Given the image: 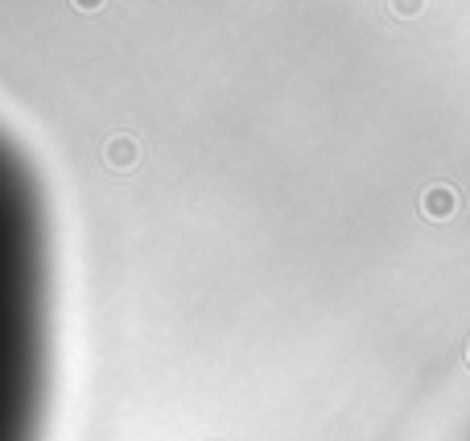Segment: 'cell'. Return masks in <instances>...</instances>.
Segmentation results:
<instances>
[{
	"label": "cell",
	"instance_id": "obj_1",
	"mask_svg": "<svg viewBox=\"0 0 470 441\" xmlns=\"http://www.w3.org/2000/svg\"><path fill=\"white\" fill-rule=\"evenodd\" d=\"M421 211L429 219H450L454 211H458V194H454V186H429L421 198Z\"/></svg>",
	"mask_w": 470,
	"mask_h": 441
},
{
	"label": "cell",
	"instance_id": "obj_2",
	"mask_svg": "<svg viewBox=\"0 0 470 441\" xmlns=\"http://www.w3.org/2000/svg\"><path fill=\"white\" fill-rule=\"evenodd\" d=\"M104 158H108L112 169H132V166H137V158H140V148H137V140H132V137H112Z\"/></svg>",
	"mask_w": 470,
	"mask_h": 441
},
{
	"label": "cell",
	"instance_id": "obj_3",
	"mask_svg": "<svg viewBox=\"0 0 470 441\" xmlns=\"http://www.w3.org/2000/svg\"><path fill=\"white\" fill-rule=\"evenodd\" d=\"M425 9V0H392V13L396 17H417Z\"/></svg>",
	"mask_w": 470,
	"mask_h": 441
},
{
	"label": "cell",
	"instance_id": "obj_4",
	"mask_svg": "<svg viewBox=\"0 0 470 441\" xmlns=\"http://www.w3.org/2000/svg\"><path fill=\"white\" fill-rule=\"evenodd\" d=\"M75 9L78 13H99L104 9V0H75Z\"/></svg>",
	"mask_w": 470,
	"mask_h": 441
}]
</instances>
